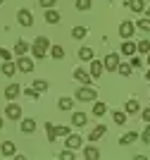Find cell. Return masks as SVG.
I'll use <instances>...</instances> for the list:
<instances>
[{
	"label": "cell",
	"instance_id": "7",
	"mask_svg": "<svg viewBox=\"0 0 150 160\" xmlns=\"http://www.w3.org/2000/svg\"><path fill=\"white\" fill-rule=\"evenodd\" d=\"M81 143H84V139H81L79 134H69V136H65V146H67V148H72V151L81 148Z\"/></svg>",
	"mask_w": 150,
	"mask_h": 160
},
{
	"label": "cell",
	"instance_id": "22",
	"mask_svg": "<svg viewBox=\"0 0 150 160\" xmlns=\"http://www.w3.org/2000/svg\"><path fill=\"white\" fill-rule=\"evenodd\" d=\"M126 7H131L133 12L141 14V12L145 10V2H143V0H126Z\"/></svg>",
	"mask_w": 150,
	"mask_h": 160
},
{
	"label": "cell",
	"instance_id": "30",
	"mask_svg": "<svg viewBox=\"0 0 150 160\" xmlns=\"http://www.w3.org/2000/svg\"><path fill=\"white\" fill-rule=\"evenodd\" d=\"M112 120H114V124H119V127L126 124V110H124V112H119V110H117V112L112 115Z\"/></svg>",
	"mask_w": 150,
	"mask_h": 160
},
{
	"label": "cell",
	"instance_id": "3",
	"mask_svg": "<svg viewBox=\"0 0 150 160\" xmlns=\"http://www.w3.org/2000/svg\"><path fill=\"white\" fill-rule=\"evenodd\" d=\"M133 31H136V24H133V22H122V24H119V36H122V38H131Z\"/></svg>",
	"mask_w": 150,
	"mask_h": 160
},
{
	"label": "cell",
	"instance_id": "1",
	"mask_svg": "<svg viewBox=\"0 0 150 160\" xmlns=\"http://www.w3.org/2000/svg\"><path fill=\"white\" fill-rule=\"evenodd\" d=\"M74 98H76V100H81V103H95V98H98V91L84 84V86H81V88L76 91V96H74Z\"/></svg>",
	"mask_w": 150,
	"mask_h": 160
},
{
	"label": "cell",
	"instance_id": "36",
	"mask_svg": "<svg viewBox=\"0 0 150 160\" xmlns=\"http://www.w3.org/2000/svg\"><path fill=\"white\" fill-rule=\"evenodd\" d=\"M55 134H57V136H69V134H72V129L65 127V124H60V127H55Z\"/></svg>",
	"mask_w": 150,
	"mask_h": 160
},
{
	"label": "cell",
	"instance_id": "12",
	"mask_svg": "<svg viewBox=\"0 0 150 160\" xmlns=\"http://www.w3.org/2000/svg\"><path fill=\"white\" fill-rule=\"evenodd\" d=\"M14 151H17V148H14L12 141H5V143H0V153H2V158H12Z\"/></svg>",
	"mask_w": 150,
	"mask_h": 160
},
{
	"label": "cell",
	"instance_id": "9",
	"mask_svg": "<svg viewBox=\"0 0 150 160\" xmlns=\"http://www.w3.org/2000/svg\"><path fill=\"white\" fill-rule=\"evenodd\" d=\"M74 79L76 81H81V84H86V86H88V84H91V72H86V69H81V67H79V69H74Z\"/></svg>",
	"mask_w": 150,
	"mask_h": 160
},
{
	"label": "cell",
	"instance_id": "48",
	"mask_svg": "<svg viewBox=\"0 0 150 160\" xmlns=\"http://www.w3.org/2000/svg\"><path fill=\"white\" fill-rule=\"evenodd\" d=\"M0 5H2V0H0Z\"/></svg>",
	"mask_w": 150,
	"mask_h": 160
},
{
	"label": "cell",
	"instance_id": "16",
	"mask_svg": "<svg viewBox=\"0 0 150 160\" xmlns=\"http://www.w3.org/2000/svg\"><path fill=\"white\" fill-rule=\"evenodd\" d=\"M124 110H126L129 115H138V112H141V105H138V100H136V98H131V100H126Z\"/></svg>",
	"mask_w": 150,
	"mask_h": 160
},
{
	"label": "cell",
	"instance_id": "37",
	"mask_svg": "<svg viewBox=\"0 0 150 160\" xmlns=\"http://www.w3.org/2000/svg\"><path fill=\"white\" fill-rule=\"evenodd\" d=\"M60 160H74V153H72V148H65V151H62V153L57 155Z\"/></svg>",
	"mask_w": 150,
	"mask_h": 160
},
{
	"label": "cell",
	"instance_id": "44",
	"mask_svg": "<svg viewBox=\"0 0 150 160\" xmlns=\"http://www.w3.org/2000/svg\"><path fill=\"white\" fill-rule=\"evenodd\" d=\"M2 124H5V120H2V117H0V129H2Z\"/></svg>",
	"mask_w": 150,
	"mask_h": 160
},
{
	"label": "cell",
	"instance_id": "20",
	"mask_svg": "<svg viewBox=\"0 0 150 160\" xmlns=\"http://www.w3.org/2000/svg\"><path fill=\"white\" fill-rule=\"evenodd\" d=\"M86 122H88V117H86L84 112H74L72 115V124L74 127H86Z\"/></svg>",
	"mask_w": 150,
	"mask_h": 160
},
{
	"label": "cell",
	"instance_id": "42",
	"mask_svg": "<svg viewBox=\"0 0 150 160\" xmlns=\"http://www.w3.org/2000/svg\"><path fill=\"white\" fill-rule=\"evenodd\" d=\"M141 65H143L141 58H131V67H133V69H141Z\"/></svg>",
	"mask_w": 150,
	"mask_h": 160
},
{
	"label": "cell",
	"instance_id": "28",
	"mask_svg": "<svg viewBox=\"0 0 150 160\" xmlns=\"http://www.w3.org/2000/svg\"><path fill=\"white\" fill-rule=\"evenodd\" d=\"M105 112H107V105H105V103H98V100H95V105H93V115H95V117H103Z\"/></svg>",
	"mask_w": 150,
	"mask_h": 160
},
{
	"label": "cell",
	"instance_id": "34",
	"mask_svg": "<svg viewBox=\"0 0 150 160\" xmlns=\"http://www.w3.org/2000/svg\"><path fill=\"white\" fill-rule=\"evenodd\" d=\"M138 53H150V41L148 38H143V41H138Z\"/></svg>",
	"mask_w": 150,
	"mask_h": 160
},
{
	"label": "cell",
	"instance_id": "13",
	"mask_svg": "<svg viewBox=\"0 0 150 160\" xmlns=\"http://www.w3.org/2000/svg\"><path fill=\"white\" fill-rule=\"evenodd\" d=\"M103 69H105V65L100 60H91V77H93V79H100Z\"/></svg>",
	"mask_w": 150,
	"mask_h": 160
},
{
	"label": "cell",
	"instance_id": "4",
	"mask_svg": "<svg viewBox=\"0 0 150 160\" xmlns=\"http://www.w3.org/2000/svg\"><path fill=\"white\" fill-rule=\"evenodd\" d=\"M5 117L7 120H22V108L17 105V103H10V105L5 108Z\"/></svg>",
	"mask_w": 150,
	"mask_h": 160
},
{
	"label": "cell",
	"instance_id": "32",
	"mask_svg": "<svg viewBox=\"0 0 150 160\" xmlns=\"http://www.w3.org/2000/svg\"><path fill=\"white\" fill-rule=\"evenodd\" d=\"M46 134H48V141H55L57 139V134H55V124H50V122H46Z\"/></svg>",
	"mask_w": 150,
	"mask_h": 160
},
{
	"label": "cell",
	"instance_id": "23",
	"mask_svg": "<svg viewBox=\"0 0 150 160\" xmlns=\"http://www.w3.org/2000/svg\"><path fill=\"white\" fill-rule=\"evenodd\" d=\"M29 50H31V48H29L26 41H17V43H14V55H26Z\"/></svg>",
	"mask_w": 150,
	"mask_h": 160
},
{
	"label": "cell",
	"instance_id": "24",
	"mask_svg": "<svg viewBox=\"0 0 150 160\" xmlns=\"http://www.w3.org/2000/svg\"><path fill=\"white\" fill-rule=\"evenodd\" d=\"M31 55L36 58V60H43V58L48 55V48H41V46H36V43H33V46H31Z\"/></svg>",
	"mask_w": 150,
	"mask_h": 160
},
{
	"label": "cell",
	"instance_id": "41",
	"mask_svg": "<svg viewBox=\"0 0 150 160\" xmlns=\"http://www.w3.org/2000/svg\"><path fill=\"white\" fill-rule=\"evenodd\" d=\"M141 139H143L145 143H150V124H148V127L143 129V134H141Z\"/></svg>",
	"mask_w": 150,
	"mask_h": 160
},
{
	"label": "cell",
	"instance_id": "45",
	"mask_svg": "<svg viewBox=\"0 0 150 160\" xmlns=\"http://www.w3.org/2000/svg\"><path fill=\"white\" fill-rule=\"evenodd\" d=\"M145 79H148V81H150V69H148V74H145Z\"/></svg>",
	"mask_w": 150,
	"mask_h": 160
},
{
	"label": "cell",
	"instance_id": "21",
	"mask_svg": "<svg viewBox=\"0 0 150 160\" xmlns=\"http://www.w3.org/2000/svg\"><path fill=\"white\" fill-rule=\"evenodd\" d=\"M105 132H107V127L98 124V127H95V129H93L91 134H88V139H91V141H98V139H103V136H105Z\"/></svg>",
	"mask_w": 150,
	"mask_h": 160
},
{
	"label": "cell",
	"instance_id": "35",
	"mask_svg": "<svg viewBox=\"0 0 150 160\" xmlns=\"http://www.w3.org/2000/svg\"><path fill=\"white\" fill-rule=\"evenodd\" d=\"M33 88H36V91H48V81L46 79H36L33 81Z\"/></svg>",
	"mask_w": 150,
	"mask_h": 160
},
{
	"label": "cell",
	"instance_id": "11",
	"mask_svg": "<svg viewBox=\"0 0 150 160\" xmlns=\"http://www.w3.org/2000/svg\"><path fill=\"white\" fill-rule=\"evenodd\" d=\"M19 93H22V86H19V84H10V86L5 88V98L7 100H14Z\"/></svg>",
	"mask_w": 150,
	"mask_h": 160
},
{
	"label": "cell",
	"instance_id": "5",
	"mask_svg": "<svg viewBox=\"0 0 150 160\" xmlns=\"http://www.w3.org/2000/svg\"><path fill=\"white\" fill-rule=\"evenodd\" d=\"M105 69H107V72H117V67H119V55L117 53H110L107 55V58H105Z\"/></svg>",
	"mask_w": 150,
	"mask_h": 160
},
{
	"label": "cell",
	"instance_id": "8",
	"mask_svg": "<svg viewBox=\"0 0 150 160\" xmlns=\"http://www.w3.org/2000/svg\"><path fill=\"white\" fill-rule=\"evenodd\" d=\"M19 129H22V134H33V132H36V120L24 117V120H22V124H19Z\"/></svg>",
	"mask_w": 150,
	"mask_h": 160
},
{
	"label": "cell",
	"instance_id": "10",
	"mask_svg": "<svg viewBox=\"0 0 150 160\" xmlns=\"http://www.w3.org/2000/svg\"><path fill=\"white\" fill-rule=\"evenodd\" d=\"M0 72L5 74V77H14V72H17V62L5 60V62H2V67H0Z\"/></svg>",
	"mask_w": 150,
	"mask_h": 160
},
{
	"label": "cell",
	"instance_id": "31",
	"mask_svg": "<svg viewBox=\"0 0 150 160\" xmlns=\"http://www.w3.org/2000/svg\"><path fill=\"white\" fill-rule=\"evenodd\" d=\"M131 69H133V67H131V62H129V65H126V62H119V67H117V72L122 74V77H129Z\"/></svg>",
	"mask_w": 150,
	"mask_h": 160
},
{
	"label": "cell",
	"instance_id": "6",
	"mask_svg": "<svg viewBox=\"0 0 150 160\" xmlns=\"http://www.w3.org/2000/svg\"><path fill=\"white\" fill-rule=\"evenodd\" d=\"M17 22H19L22 27H33V14L29 10H19L17 12Z\"/></svg>",
	"mask_w": 150,
	"mask_h": 160
},
{
	"label": "cell",
	"instance_id": "14",
	"mask_svg": "<svg viewBox=\"0 0 150 160\" xmlns=\"http://www.w3.org/2000/svg\"><path fill=\"white\" fill-rule=\"evenodd\" d=\"M133 53H138L136 43L129 41V38H124V43H122V55H133Z\"/></svg>",
	"mask_w": 150,
	"mask_h": 160
},
{
	"label": "cell",
	"instance_id": "15",
	"mask_svg": "<svg viewBox=\"0 0 150 160\" xmlns=\"http://www.w3.org/2000/svg\"><path fill=\"white\" fill-rule=\"evenodd\" d=\"M57 108H60V110H65V112H69V110L74 108V98H67V96H62V98L57 100Z\"/></svg>",
	"mask_w": 150,
	"mask_h": 160
},
{
	"label": "cell",
	"instance_id": "43",
	"mask_svg": "<svg viewBox=\"0 0 150 160\" xmlns=\"http://www.w3.org/2000/svg\"><path fill=\"white\" fill-rule=\"evenodd\" d=\"M141 117H143L145 122H150V108H145V110H141Z\"/></svg>",
	"mask_w": 150,
	"mask_h": 160
},
{
	"label": "cell",
	"instance_id": "39",
	"mask_svg": "<svg viewBox=\"0 0 150 160\" xmlns=\"http://www.w3.org/2000/svg\"><path fill=\"white\" fill-rule=\"evenodd\" d=\"M55 2H57V0H38V5H41V7H46V10H50Z\"/></svg>",
	"mask_w": 150,
	"mask_h": 160
},
{
	"label": "cell",
	"instance_id": "2",
	"mask_svg": "<svg viewBox=\"0 0 150 160\" xmlns=\"http://www.w3.org/2000/svg\"><path fill=\"white\" fill-rule=\"evenodd\" d=\"M17 69L24 74H31L33 72V60L29 58V55H19V60H17Z\"/></svg>",
	"mask_w": 150,
	"mask_h": 160
},
{
	"label": "cell",
	"instance_id": "33",
	"mask_svg": "<svg viewBox=\"0 0 150 160\" xmlns=\"http://www.w3.org/2000/svg\"><path fill=\"white\" fill-rule=\"evenodd\" d=\"M74 5H76V10H81V12H84V10H91V5H93V0H76V2H74Z\"/></svg>",
	"mask_w": 150,
	"mask_h": 160
},
{
	"label": "cell",
	"instance_id": "46",
	"mask_svg": "<svg viewBox=\"0 0 150 160\" xmlns=\"http://www.w3.org/2000/svg\"><path fill=\"white\" fill-rule=\"evenodd\" d=\"M145 14H148V17H150V7H148V10H145Z\"/></svg>",
	"mask_w": 150,
	"mask_h": 160
},
{
	"label": "cell",
	"instance_id": "25",
	"mask_svg": "<svg viewBox=\"0 0 150 160\" xmlns=\"http://www.w3.org/2000/svg\"><path fill=\"white\" fill-rule=\"evenodd\" d=\"M93 55H95V53H93V48H79V60H88V62H91L93 60Z\"/></svg>",
	"mask_w": 150,
	"mask_h": 160
},
{
	"label": "cell",
	"instance_id": "47",
	"mask_svg": "<svg viewBox=\"0 0 150 160\" xmlns=\"http://www.w3.org/2000/svg\"><path fill=\"white\" fill-rule=\"evenodd\" d=\"M148 62H150V53H148Z\"/></svg>",
	"mask_w": 150,
	"mask_h": 160
},
{
	"label": "cell",
	"instance_id": "29",
	"mask_svg": "<svg viewBox=\"0 0 150 160\" xmlns=\"http://www.w3.org/2000/svg\"><path fill=\"white\" fill-rule=\"evenodd\" d=\"M136 29H141V31H150V17H141V19L136 22Z\"/></svg>",
	"mask_w": 150,
	"mask_h": 160
},
{
	"label": "cell",
	"instance_id": "18",
	"mask_svg": "<svg viewBox=\"0 0 150 160\" xmlns=\"http://www.w3.org/2000/svg\"><path fill=\"white\" fill-rule=\"evenodd\" d=\"M84 158H86V160H98V158H100V151H98L95 146H86V148H84Z\"/></svg>",
	"mask_w": 150,
	"mask_h": 160
},
{
	"label": "cell",
	"instance_id": "40",
	"mask_svg": "<svg viewBox=\"0 0 150 160\" xmlns=\"http://www.w3.org/2000/svg\"><path fill=\"white\" fill-rule=\"evenodd\" d=\"M0 58H2V60H12V53H10L7 48H0Z\"/></svg>",
	"mask_w": 150,
	"mask_h": 160
},
{
	"label": "cell",
	"instance_id": "38",
	"mask_svg": "<svg viewBox=\"0 0 150 160\" xmlns=\"http://www.w3.org/2000/svg\"><path fill=\"white\" fill-rule=\"evenodd\" d=\"M24 96H29V98H31V100H38V91H36V88H24Z\"/></svg>",
	"mask_w": 150,
	"mask_h": 160
},
{
	"label": "cell",
	"instance_id": "17",
	"mask_svg": "<svg viewBox=\"0 0 150 160\" xmlns=\"http://www.w3.org/2000/svg\"><path fill=\"white\" fill-rule=\"evenodd\" d=\"M60 19H62V14L55 12L52 7H50V10H46V22H48V24H60Z\"/></svg>",
	"mask_w": 150,
	"mask_h": 160
},
{
	"label": "cell",
	"instance_id": "19",
	"mask_svg": "<svg viewBox=\"0 0 150 160\" xmlns=\"http://www.w3.org/2000/svg\"><path fill=\"white\" fill-rule=\"evenodd\" d=\"M138 139V132H126L122 139H119V146H129V143H133V141Z\"/></svg>",
	"mask_w": 150,
	"mask_h": 160
},
{
	"label": "cell",
	"instance_id": "27",
	"mask_svg": "<svg viewBox=\"0 0 150 160\" xmlns=\"http://www.w3.org/2000/svg\"><path fill=\"white\" fill-rule=\"evenodd\" d=\"M50 58L62 60V58H65V48H62V46H50Z\"/></svg>",
	"mask_w": 150,
	"mask_h": 160
},
{
	"label": "cell",
	"instance_id": "26",
	"mask_svg": "<svg viewBox=\"0 0 150 160\" xmlns=\"http://www.w3.org/2000/svg\"><path fill=\"white\" fill-rule=\"evenodd\" d=\"M86 36H88V29H86V27H74L72 29V38L81 41V38H86Z\"/></svg>",
	"mask_w": 150,
	"mask_h": 160
}]
</instances>
